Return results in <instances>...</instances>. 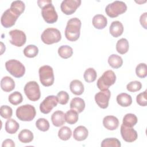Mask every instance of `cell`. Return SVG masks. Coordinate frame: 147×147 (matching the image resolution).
Returning a JSON list of instances; mask_svg holds the SVG:
<instances>
[{
  "mask_svg": "<svg viewBox=\"0 0 147 147\" xmlns=\"http://www.w3.org/2000/svg\"><path fill=\"white\" fill-rule=\"evenodd\" d=\"M116 80V75L112 70H107L98 79L96 82L97 87L100 90H105L114 84Z\"/></svg>",
  "mask_w": 147,
  "mask_h": 147,
  "instance_id": "obj_4",
  "label": "cell"
},
{
  "mask_svg": "<svg viewBox=\"0 0 147 147\" xmlns=\"http://www.w3.org/2000/svg\"><path fill=\"white\" fill-rule=\"evenodd\" d=\"M18 17L19 16L18 14L9 8L5 10L2 14L1 18V24L6 28H10L15 24Z\"/></svg>",
  "mask_w": 147,
  "mask_h": 147,
  "instance_id": "obj_10",
  "label": "cell"
},
{
  "mask_svg": "<svg viewBox=\"0 0 147 147\" xmlns=\"http://www.w3.org/2000/svg\"><path fill=\"white\" fill-rule=\"evenodd\" d=\"M88 135L87 129L83 126H79L74 130L73 137L78 141H82L86 140Z\"/></svg>",
  "mask_w": 147,
  "mask_h": 147,
  "instance_id": "obj_17",
  "label": "cell"
},
{
  "mask_svg": "<svg viewBox=\"0 0 147 147\" xmlns=\"http://www.w3.org/2000/svg\"><path fill=\"white\" fill-rule=\"evenodd\" d=\"M8 100L11 104L13 105H17L22 102L23 96L20 92L15 91L9 96Z\"/></svg>",
  "mask_w": 147,
  "mask_h": 147,
  "instance_id": "obj_37",
  "label": "cell"
},
{
  "mask_svg": "<svg viewBox=\"0 0 147 147\" xmlns=\"http://www.w3.org/2000/svg\"><path fill=\"white\" fill-rule=\"evenodd\" d=\"M24 92L31 101H37L41 96V92L38 84L35 81L28 82L24 87Z\"/></svg>",
  "mask_w": 147,
  "mask_h": 147,
  "instance_id": "obj_9",
  "label": "cell"
},
{
  "mask_svg": "<svg viewBox=\"0 0 147 147\" xmlns=\"http://www.w3.org/2000/svg\"><path fill=\"white\" fill-rule=\"evenodd\" d=\"M58 100L57 96L49 95L47 96L40 105V111L45 114L49 113L53 107L57 105Z\"/></svg>",
  "mask_w": 147,
  "mask_h": 147,
  "instance_id": "obj_12",
  "label": "cell"
},
{
  "mask_svg": "<svg viewBox=\"0 0 147 147\" xmlns=\"http://www.w3.org/2000/svg\"><path fill=\"white\" fill-rule=\"evenodd\" d=\"M78 113L73 109L67 111L65 114V121L70 125L75 124L78 121Z\"/></svg>",
  "mask_w": 147,
  "mask_h": 147,
  "instance_id": "obj_29",
  "label": "cell"
},
{
  "mask_svg": "<svg viewBox=\"0 0 147 147\" xmlns=\"http://www.w3.org/2000/svg\"><path fill=\"white\" fill-rule=\"evenodd\" d=\"M11 39L10 42L14 46L21 47L23 46L26 41L25 33L20 30L14 29L10 30L9 32Z\"/></svg>",
  "mask_w": 147,
  "mask_h": 147,
  "instance_id": "obj_11",
  "label": "cell"
},
{
  "mask_svg": "<svg viewBox=\"0 0 147 147\" xmlns=\"http://www.w3.org/2000/svg\"><path fill=\"white\" fill-rule=\"evenodd\" d=\"M36 126L37 128L42 131H46L49 129V123L48 120L45 118H38L36 122Z\"/></svg>",
  "mask_w": 147,
  "mask_h": 147,
  "instance_id": "obj_38",
  "label": "cell"
},
{
  "mask_svg": "<svg viewBox=\"0 0 147 147\" xmlns=\"http://www.w3.org/2000/svg\"><path fill=\"white\" fill-rule=\"evenodd\" d=\"M111 92L109 89L100 91L95 95V100L101 109H106L109 106Z\"/></svg>",
  "mask_w": 147,
  "mask_h": 147,
  "instance_id": "obj_14",
  "label": "cell"
},
{
  "mask_svg": "<svg viewBox=\"0 0 147 147\" xmlns=\"http://www.w3.org/2000/svg\"><path fill=\"white\" fill-rule=\"evenodd\" d=\"M147 95L146 90L140 93L136 97L137 103L141 106H146L147 105Z\"/></svg>",
  "mask_w": 147,
  "mask_h": 147,
  "instance_id": "obj_43",
  "label": "cell"
},
{
  "mask_svg": "<svg viewBox=\"0 0 147 147\" xmlns=\"http://www.w3.org/2000/svg\"><path fill=\"white\" fill-rule=\"evenodd\" d=\"M81 2L80 0H64L60 5L61 10L66 15L72 14L80 6Z\"/></svg>",
  "mask_w": 147,
  "mask_h": 147,
  "instance_id": "obj_13",
  "label": "cell"
},
{
  "mask_svg": "<svg viewBox=\"0 0 147 147\" xmlns=\"http://www.w3.org/2000/svg\"><path fill=\"white\" fill-rule=\"evenodd\" d=\"M0 114L5 119H9L13 114L12 109L7 105H3L0 107Z\"/></svg>",
  "mask_w": 147,
  "mask_h": 147,
  "instance_id": "obj_40",
  "label": "cell"
},
{
  "mask_svg": "<svg viewBox=\"0 0 147 147\" xmlns=\"http://www.w3.org/2000/svg\"><path fill=\"white\" fill-rule=\"evenodd\" d=\"M126 10L127 6L124 2L115 1L107 5L105 11L109 17L115 18L124 13Z\"/></svg>",
  "mask_w": 147,
  "mask_h": 147,
  "instance_id": "obj_6",
  "label": "cell"
},
{
  "mask_svg": "<svg viewBox=\"0 0 147 147\" xmlns=\"http://www.w3.org/2000/svg\"><path fill=\"white\" fill-rule=\"evenodd\" d=\"M83 76L86 82L92 83L96 79V72L93 68H88L85 71Z\"/></svg>",
  "mask_w": 147,
  "mask_h": 147,
  "instance_id": "obj_34",
  "label": "cell"
},
{
  "mask_svg": "<svg viewBox=\"0 0 147 147\" xmlns=\"http://www.w3.org/2000/svg\"><path fill=\"white\" fill-rule=\"evenodd\" d=\"M138 119L136 115L134 114H126L123 118L122 124L129 127H133L137 123Z\"/></svg>",
  "mask_w": 147,
  "mask_h": 147,
  "instance_id": "obj_31",
  "label": "cell"
},
{
  "mask_svg": "<svg viewBox=\"0 0 147 147\" xmlns=\"http://www.w3.org/2000/svg\"><path fill=\"white\" fill-rule=\"evenodd\" d=\"M107 24V20L102 14H96L92 18V25L98 29H102L105 28Z\"/></svg>",
  "mask_w": 147,
  "mask_h": 147,
  "instance_id": "obj_23",
  "label": "cell"
},
{
  "mask_svg": "<svg viewBox=\"0 0 147 147\" xmlns=\"http://www.w3.org/2000/svg\"><path fill=\"white\" fill-rule=\"evenodd\" d=\"M40 81L45 87L52 86L55 80L53 68L49 65H43L38 70Z\"/></svg>",
  "mask_w": 147,
  "mask_h": 147,
  "instance_id": "obj_5",
  "label": "cell"
},
{
  "mask_svg": "<svg viewBox=\"0 0 147 147\" xmlns=\"http://www.w3.org/2000/svg\"><path fill=\"white\" fill-rule=\"evenodd\" d=\"M57 98L58 100V103L60 105H66L69 99L68 94L64 91H61L59 92L57 94Z\"/></svg>",
  "mask_w": 147,
  "mask_h": 147,
  "instance_id": "obj_42",
  "label": "cell"
},
{
  "mask_svg": "<svg viewBox=\"0 0 147 147\" xmlns=\"http://www.w3.org/2000/svg\"><path fill=\"white\" fill-rule=\"evenodd\" d=\"M81 21L78 18L69 19L65 29V36L70 41H75L79 38L80 34Z\"/></svg>",
  "mask_w": 147,
  "mask_h": 147,
  "instance_id": "obj_2",
  "label": "cell"
},
{
  "mask_svg": "<svg viewBox=\"0 0 147 147\" xmlns=\"http://www.w3.org/2000/svg\"><path fill=\"white\" fill-rule=\"evenodd\" d=\"M136 73L140 78H144L147 75V67L145 63H140L136 68Z\"/></svg>",
  "mask_w": 147,
  "mask_h": 147,
  "instance_id": "obj_39",
  "label": "cell"
},
{
  "mask_svg": "<svg viewBox=\"0 0 147 147\" xmlns=\"http://www.w3.org/2000/svg\"><path fill=\"white\" fill-rule=\"evenodd\" d=\"M129 44L127 39L122 38L117 41L116 44V49L119 53L121 55L125 54L129 51Z\"/></svg>",
  "mask_w": 147,
  "mask_h": 147,
  "instance_id": "obj_27",
  "label": "cell"
},
{
  "mask_svg": "<svg viewBox=\"0 0 147 147\" xmlns=\"http://www.w3.org/2000/svg\"><path fill=\"white\" fill-rule=\"evenodd\" d=\"M52 124L56 127H60L65 123V114L63 111L57 110L51 116Z\"/></svg>",
  "mask_w": 147,
  "mask_h": 147,
  "instance_id": "obj_19",
  "label": "cell"
},
{
  "mask_svg": "<svg viewBox=\"0 0 147 147\" xmlns=\"http://www.w3.org/2000/svg\"><path fill=\"white\" fill-rule=\"evenodd\" d=\"M1 87L5 92H10L15 88V82L11 78L5 76L1 80Z\"/></svg>",
  "mask_w": 147,
  "mask_h": 147,
  "instance_id": "obj_20",
  "label": "cell"
},
{
  "mask_svg": "<svg viewBox=\"0 0 147 147\" xmlns=\"http://www.w3.org/2000/svg\"><path fill=\"white\" fill-rule=\"evenodd\" d=\"M109 32L113 37H118L123 32V26L119 21H113L109 28Z\"/></svg>",
  "mask_w": 147,
  "mask_h": 147,
  "instance_id": "obj_18",
  "label": "cell"
},
{
  "mask_svg": "<svg viewBox=\"0 0 147 147\" xmlns=\"http://www.w3.org/2000/svg\"><path fill=\"white\" fill-rule=\"evenodd\" d=\"M146 18H147V13L145 12L141 16H140V22L141 25L145 29L147 28L146 26Z\"/></svg>",
  "mask_w": 147,
  "mask_h": 147,
  "instance_id": "obj_44",
  "label": "cell"
},
{
  "mask_svg": "<svg viewBox=\"0 0 147 147\" xmlns=\"http://www.w3.org/2000/svg\"><path fill=\"white\" fill-rule=\"evenodd\" d=\"M58 54L63 59H68L72 56L73 49L68 45H61L58 49Z\"/></svg>",
  "mask_w": 147,
  "mask_h": 147,
  "instance_id": "obj_32",
  "label": "cell"
},
{
  "mask_svg": "<svg viewBox=\"0 0 147 147\" xmlns=\"http://www.w3.org/2000/svg\"><path fill=\"white\" fill-rule=\"evenodd\" d=\"M72 135V131L68 126H63L58 131V137L63 141L69 140Z\"/></svg>",
  "mask_w": 147,
  "mask_h": 147,
  "instance_id": "obj_36",
  "label": "cell"
},
{
  "mask_svg": "<svg viewBox=\"0 0 147 147\" xmlns=\"http://www.w3.org/2000/svg\"><path fill=\"white\" fill-rule=\"evenodd\" d=\"M2 147H14L15 144L14 141L11 139H6L2 142Z\"/></svg>",
  "mask_w": 147,
  "mask_h": 147,
  "instance_id": "obj_45",
  "label": "cell"
},
{
  "mask_svg": "<svg viewBox=\"0 0 147 147\" xmlns=\"http://www.w3.org/2000/svg\"><path fill=\"white\" fill-rule=\"evenodd\" d=\"M121 146L119 140L115 138H107L104 139L101 143L102 147H120Z\"/></svg>",
  "mask_w": 147,
  "mask_h": 147,
  "instance_id": "obj_35",
  "label": "cell"
},
{
  "mask_svg": "<svg viewBox=\"0 0 147 147\" xmlns=\"http://www.w3.org/2000/svg\"><path fill=\"white\" fill-rule=\"evenodd\" d=\"M36 114V109L31 105H25L18 107L16 110V116L22 121H31Z\"/></svg>",
  "mask_w": 147,
  "mask_h": 147,
  "instance_id": "obj_3",
  "label": "cell"
},
{
  "mask_svg": "<svg viewBox=\"0 0 147 147\" xmlns=\"http://www.w3.org/2000/svg\"><path fill=\"white\" fill-rule=\"evenodd\" d=\"M41 38L44 44L50 45L59 42L61 38V35L57 29L49 28L44 30Z\"/></svg>",
  "mask_w": 147,
  "mask_h": 147,
  "instance_id": "obj_8",
  "label": "cell"
},
{
  "mask_svg": "<svg viewBox=\"0 0 147 147\" xmlns=\"http://www.w3.org/2000/svg\"><path fill=\"white\" fill-rule=\"evenodd\" d=\"M121 134L124 141L127 142H132L136 141L138 137L137 132L133 128L122 124L121 126Z\"/></svg>",
  "mask_w": 147,
  "mask_h": 147,
  "instance_id": "obj_15",
  "label": "cell"
},
{
  "mask_svg": "<svg viewBox=\"0 0 147 147\" xmlns=\"http://www.w3.org/2000/svg\"><path fill=\"white\" fill-rule=\"evenodd\" d=\"M25 3L21 1H14L12 2L10 9L19 16L24 11Z\"/></svg>",
  "mask_w": 147,
  "mask_h": 147,
  "instance_id": "obj_30",
  "label": "cell"
},
{
  "mask_svg": "<svg viewBox=\"0 0 147 147\" xmlns=\"http://www.w3.org/2000/svg\"><path fill=\"white\" fill-rule=\"evenodd\" d=\"M103 125L107 130H114L117 129L119 126V120L115 116L107 115L104 117Z\"/></svg>",
  "mask_w": 147,
  "mask_h": 147,
  "instance_id": "obj_16",
  "label": "cell"
},
{
  "mask_svg": "<svg viewBox=\"0 0 147 147\" xmlns=\"http://www.w3.org/2000/svg\"><path fill=\"white\" fill-rule=\"evenodd\" d=\"M38 53V48L34 45H29L26 46L24 49V55L29 58L36 57Z\"/></svg>",
  "mask_w": 147,
  "mask_h": 147,
  "instance_id": "obj_33",
  "label": "cell"
},
{
  "mask_svg": "<svg viewBox=\"0 0 147 147\" xmlns=\"http://www.w3.org/2000/svg\"><path fill=\"white\" fill-rule=\"evenodd\" d=\"M117 102L122 107H128L132 103V98L128 94L123 92L117 95Z\"/></svg>",
  "mask_w": 147,
  "mask_h": 147,
  "instance_id": "obj_24",
  "label": "cell"
},
{
  "mask_svg": "<svg viewBox=\"0 0 147 147\" xmlns=\"http://www.w3.org/2000/svg\"><path fill=\"white\" fill-rule=\"evenodd\" d=\"M33 133L28 129H23L18 134V140L22 143H29L33 140Z\"/></svg>",
  "mask_w": 147,
  "mask_h": 147,
  "instance_id": "obj_26",
  "label": "cell"
},
{
  "mask_svg": "<svg viewBox=\"0 0 147 147\" xmlns=\"http://www.w3.org/2000/svg\"><path fill=\"white\" fill-rule=\"evenodd\" d=\"M108 63L112 68L117 69L122 65L123 60L121 56L116 54H112L108 58Z\"/></svg>",
  "mask_w": 147,
  "mask_h": 147,
  "instance_id": "obj_28",
  "label": "cell"
},
{
  "mask_svg": "<svg viewBox=\"0 0 147 147\" xmlns=\"http://www.w3.org/2000/svg\"><path fill=\"white\" fill-rule=\"evenodd\" d=\"M70 108L78 113H80L84 110L85 102L82 98L79 97L74 98L70 102Z\"/></svg>",
  "mask_w": 147,
  "mask_h": 147,
  "instance_id": "obj_22",
  "label": "cell"
},
{
  "mask_svg": "<svg viewBox=\"0 0 147 147\" xmlns=\"http://www.w3.org/2000/svg\"><path fill=\"white\" fill-rule=\"evenodd\" d=\"M142 84L140 82L137 80H134L130 82L126 86V88L129 92H134L138 91L141 89Z\"/></svg>",
  "mask_w": 147,
  "mask_h": 147,
  "instance_id": "obj_41",
  "label": "cell"
},
{
  "mask_svg": "<svg viewBox=\"0 0 147 147\" xmlns=\"http://www.w3.org/2000/svg\"><path fill=\"white\" fill-rule=\"evenodd\" d=\"M37 3L41 9V15L47 23L53 24L57 21L58 15L51 0H39Z\"/></svg>",
  "mask_w": 147,
  "mask_h": 147,
  "instance_id": "obj_1",
  "label": "cell"
},
{
  "mask_svg": "<svg viewBox=\"0 0 147 147\" xmlns=\"http://www.w3.org/2000/svg\"><path fill=\"white\" fill-rule=\"evenodd\" d=\"M6 70L13 76L20 78L24 76L25 72V66L20 61L11 59L5 63Z\"/></svg>",
  "mask_w": 147,
  "mask_h": 147,
  "instance_id": "obj_7",
  "label": "cell"
},
{
  "mask_svg": "<svg viewBox=\"0 0 147 147\" xmlns=\"http://www.w3.org/2000/svg\"><path fill=\"white\" fill-rule=\"evenodd\" d=\"M71 91L76 95H80L84 92V85L83 83L77 79L71 81L69 84Z\"/></svg>",
  "mask_w": 147,
  "mask_h": 147,
  "instance_id": "obj_21",
  "label": "cell"
},
{
  "mask_svg": "<svg viewBox=\"0 0 147 147\" xmlns=\"http://www.w3.org/2000/svg\"><path fill=\"white\" fill-rule=\"evenodd\" d=\"M20 127L19 123L14 119L9 118L5 123V130L9 134L16 133Z\"/></svg>",
  "mask_w": 147,
  "mask_h": 147,
  "instance_id": "obj_25",
  "label": "cell"
}]
</instances>
